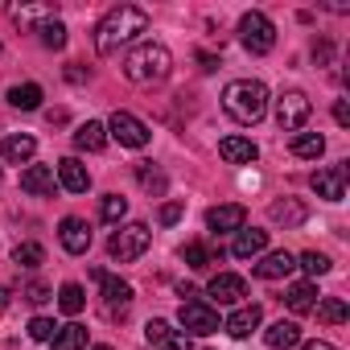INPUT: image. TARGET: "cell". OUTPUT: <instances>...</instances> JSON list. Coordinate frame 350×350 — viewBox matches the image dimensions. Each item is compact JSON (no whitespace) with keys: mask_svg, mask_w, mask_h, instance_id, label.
<instances>
[{"mask_svg":"<svg viewBox=\"0 0 350 350\" xmlns=\"http://www.w3.org/2000/svg\"><path fill=\"white\" fill-rule=\"evenodd\" d=\"M25 301L42 305V301H50V288H46V284H29V288H25Z\"/></svg>","mask_w":350,"mask_h":350,"instance_id":"cell-40","label":"cell"},{"mask_svg":"<svg viewBox=\"0 0 350 350\" xmlns=\"http://www.w3.org/2000/svg\"><path fill=\"white\" fill-rule=\"evenodd\" d=\"M239 42H243V50H252V54H272V46H276V25H272L264 13H243V17H239Z\"/></svg>","mask_w":350,"mask_h":350,"instance_id":"cell-5","label":"cell"},{"mask_svg":"<svg viewBox=\"0 0 350 350\" xmlns=\"http://www.w3.org/2000/svg\"><path fill=\"white\" fill-rule=\"evenodd\" d=\"M58 239H62V247H66L70 256H87V247H91V227L70 215V219L58 223Z\"/></svg>","mask_w":350,"mask_h":350,"instance_id":"cell-13","label":"cell"},{"mask_svg":"<svg viewBox=\"0 0 350 350\" xmlns=\"http://www.w3.org/2000/svg\"><path fill=\"white\" fill-rule=\"evenodd\" d=\"M264 247H268V231H256V227L247 231V227H243V231H235L231 256H235V260H256V256H260Z\"/></svg>","mask_w":350,"mask_h":350,"instance_id":"cell-18","label":"cell"},{"mask_svg":"<svg viewBox=\"0 0 350 350\" xmlns=\"http://www.w3.org/2000/svg\"><path fill=\"white\" fill-rule=\"evenodd\" d=\"M297 264H301V268H305L309 276H325V272H329V260H325L321 252H305V256H301Z\"/></svg>","mask_w":350,"mask_h":350,"instance_id":"cell-37","label":"cell"},{"mask_svg":"<svg viewBox=\"0 0 350 350\" xmlns=\"http://www.w3.org/2000/svg\"><path fill=\"white\" fill-rule=\"evenodd\" d=\"M54 334H58V325H54L50 317H33V321H29V338H33V342H50Z\"/></svg>","mask_w":350,"mask_h":350,"instance_id":"cell-38","label":"cell"},{"mask_svg":"<svg viewBox=\"0 0 350 350\" xmlns=\"http://www.w3.org/2000/svg\"><path fill=\"white\" fill-rule=\"evenodd\" d=\"M182 211H186L182 202H165V206H161V215H157V219H161V227H173V223L182 219Z\"/></svg>","mask_w":350,"mask_h":350,"instance_id":"cell-39","label":"cell"},{"mask_svg":"<svg viewBox=\"0 0 350 350\" xmlns=\"http://www.w3.org/2000/svg\"><path fill=\"white\" fill-rule=\"evenodd\" d=\"M5 305H9V288H0V313H5Z\"/></svg>","mask_w":350,"mask_h":350,"instance_id":"cell-43","label":"cell"},{"mask_svg":"<svg viewBox=\"0 0 350 350\" xmlns=\"http://www.w3.org/2000/svg\"><path fill=\"white\" fill-rule=\"evenodd\" d=\"M178 321H182V334H198V338H206V334L219 329V313L206 301H182Z\"/></svg>","mask_w":350,"mask_h":350,"instance_id":"cell-7","label":"cell"},{"mask_svg":"<svg viewBox=\"0 0 350 350\" xmlns=\"http://www.w3.org/2000/svg\"><path fill=\"white\" fill-rule=\"evenodd\" d=\"M284 305H288L293 313H313V305H317V288H313L309 280H301V284H293V288L284 293Z\"/></svg>","mask_w":350,"mask_h":350,"instance_id":"cell-25","label":"cell"},{"mask_svg":"<svg viewBox=\"0 0 350 350\" xmlns=\"http://www.w3.org/2000/svg\"><path fill=\"white\" fill-rule=\"evenodd\" d=\"M13 264H21V268H42V264H46V247H42V243H17Z\"/></svg>","mask_w":350,"mask_h":350,"instance_id":"cell-34","label":"cell"},{"mask_svg":"<svg viewBox=\"0 0 350 350\" xmlns=\"http://www.w3.org/2000/svg\"><path fill=\"white\" fill-rule=\"evenodd\" d=\"M136 182H140L144 190H152V194H165V186H169V182H165V173L152 169V161H140V165H136Z\"/></svg>","mask_w":350,"mask_h":350,"instance_id":"cell-33","label":"cell"},{"mask_svg":"<svg viewBox=\"0 0 350 350\" xmlns=\"http://www.w3.org/2000/svg\"><path fill=\"white\" fill-rule=\"evenodd\" d=\"M91 276L103 284V305H107V313H116V309L124 313V309L132 305V284H128V280H120V276H107L103 268H95Z\"/></svg>","mask_w":350,"mask_h":350,"instance_id":"cell-10","label":"cell"},{"mask_svg":"<svg viewBox=\"0 0 350 350\" xmlns=\"http://www.w3.org/2000/svg\"><path fill=\"white\" fill-rule=\"evenodd\" d=\"M334 120H338L342 128L350 124V107H346V99H338V103H334Z\"/></svg>","mask_w":350,"mask_h":350,"instance_id":"cell-41","label":"cell"},{"mask_svg":"<svg viewBox=\"0 0 350 350\" xmlns=\"http://www.w3.org/2000/svg\"><path fill=\"white\" fill-rule=\"evenodd\" d=\"M293 268H297V256H288V252H268V256L256 264V276H260V280H284Z\"/></svg>","mask_w":350,"mask_h":350,"instance_id":"cell-19","label":"cell"},{"mask_svg":"<svg viewBox=\"0 0 350 350\" xmlns=\"http://www.w3.org/2000/svg\"><path fill=\"white\" fill-rule=\"evenodd\" d=\"M268 219H272V223H284V227H297V223H305V206L284 198V202H272V206H268Z\"/></svg>","mask_w":350,"mask_h":350,"instance_id":"cell-30","label":"cell"},{"mask_svg":"<svg viewBox=\"0 0 350 350\" xmlns=\"http://www.w3.org/2000/svg\"><path fill=\"white\" fill-rule=\"evenodd\" d=\"M223 111H227L235 124H243V128L260 124L264 111H268V87L256 83V79H235V83H227V91H223Z\"/></svg>","mask_w":350,"mask_h":350,"instance_id":"cell-2","label":"cell"},{"mask_svg":"<svg viewBox=\"0 0 350 350\" xmlns=\"http://www.w3.org/2000/svg\"><path fill=\"white\" fill-rule=\"evenodd\" d=\"M144 338H148L157 350H194V346H190V334L173 329L169 321H148V325H144Z\"/></svg>","mask_w":350,"mask_h":350,"instance_id":"cell-12","label":"cell"},{"mask_svg":"<svg viewBox=\"0 0 350 350\" xmlns=\"http://www.w3.org/2000/svg\"><path fill=\"white\" fill-rule=\"evenodd\" d=\"M140 33H148V13L136 5H116L99 25H95V50L99 54H116L120 46L136 42Z\"/></svg>","mask_w":350,"mask_h":350,"instance_id":"cell-1","label":"cell"},{"mask_svg":"<svg viewBox=\"0 0 350 350\" xmlns=\"http://www.w3.org/2000/svg\"><path fill=\"white\" fill-rule=\"evenodd\" d=\"M169 70H173V54L161 42H144L124 58V75L132 83H161V79H169Z\"/></svg>","mask_w":350,"mask_h":350,"instance_id":"cell-3","label":"cell"},{"mask_svg":"<svg viewBox=\"0 0 350 350\" xmlns=\"http://www.w3.org/2000/svg\"><path fill=\"white\" fill-rule=\"evenodd\" d=\"M54 350H87V325H79V321L58 325V334H54Z\"/></svg>","mask_w":350,"mask_h":350,"instance_id":"cell-27","label":"cell"},{"mask_svg":"<svg viewBox=\"0 0 350 350\" xmlns=\"http://www.w3.org/2000/svg\"><path fill=\"white\" fill-rule=\"evenodd\" d=\"M54 178H58V186H62V190H70V194H87V190H91V173H87V165H83L79 157L58 161Z\"/></svg>","mask_w":350,"mask_h":350,"instance_id":"cell-11","label":"cell"},{"mask_svg":"<svg viewBox=\"0 0 350 350\" xmlns=\"http://www.w3.org/2000/svg\"><path fill=\"white\" fill-rule=\"evenodd\" d=\"M103 128H107V136H116L124 148H144V144H148V128H144V120H136L132 111H116Z\"/></svg>","mask_w":350,"mask_h":350,"instance_id":"cell-8","label":"cell"},{"mask_svg":"<svg viewBox=\"0 0 350 350\" xmlns=\"http://www.w3.org/2000/svg\"><path fill=\"white\" fill-rule=\"evenodd\" d=\"M321 152H325V136H317V132H297V136H293V157L317 161Z\"/></svg>","mask_w":350,"mask_h":350,"instance_id":"cell-28","label":"cell"},{"mask_svg":"<svg viewBox=\"0 0 350 350\" xmlns=\"http://www.w3.org/2000/svg\"><path fill=\"white\" fill-rule=\"evenodd\" d=\"M9 103L21 107V111H38V107H42V87H38V83H21V87L9 91Z\"/></svg>","mask_w":350,"mask_h":350,"instance_id":"cell-29","label":"cell"},{"mask_svg":"<svg viewBox=\"0 0 350 350\" xmlns=\"http://www.w3.org/2000/svg\"><path fill=\"white\" fill-rule=\"evenodd\" d=\"M346 161L342 165H329V169H317L313 173V190H317V198H325V202H342L346 198Z\"/></svg>","mask_w":350,"mask_h":350,"instance_id":"cell-9","label":"cell"},{"mask_svg":"<svg viewBox=\"0 0 350 350\" xmlns=\"http://www.w3.org/2000/svg\"><path fill=\"white\" fill-rule=\"evenodd\" d=\"M182 260L194 268V272H206L219 256H215V247H206V243H186V252H182Z\"/></svg>","mask_w":350,"mask_h":350,"instance_id":"cell-31","label":"cell"},{"mask_svg":"<svg viewBox=\"0 0 350 350\" xmlns=\"http://www.w3.org/2000/svg\"><path fill=\"white\" fill-rule=\"evenodd\" d=\"M260 321H264V309H260V305H239V309L227 317V325H223V329H227L231 338H247Z\"/></svg>","mask_w":350,"mask_h":350,"instance_id":"cell-20","label":"cell"},{"mask_svg":"<svg viewBox=\"0 0 350 350\" xmlns=\"http://www.w3.org/2000/svg\"><path fill=\"white\" fill-rule=\"evenodd\" d=\"M99 215H103V223H120V219L128 215V198H120V194H107V198L99 202Z\"/></svg>","mask_w":350,"mask_h":350,"instance_id":"cell-36","label":"cell"},{"mask_svg":"<svg viewBox=\"0 0 350 350\" xmlns=\"http://www.w3.org/2000/svg\"><path fill=\"white\" fill-rule=\"evenodd\" d=\"M9 17H13L17 25H46V21L58 17V9H54V5H13Z\"/></svg>","mask_w":350,"mask_h":350,"instance_id":"cell-22","label":"cell"},{"mask_svg":"<svg viewBox=\"0 0 350 350\" xmlns=\"http://www.w3.org/2000/svg\"><path fill=\"white\" fill-rule=\"evenodd\" d=\"M313 313H317V321H325V325H342V321L350 317V309H346L342 297H317Z\"/></svg>","mask_w":350,"mask_h":350,"instance_id":"cell-26","label":"cell"},{"mask_svg":"<svg viewBox=\"0 0 350 350\" xmlns=\"http://www.w3.org/2000/svg\"><path fill=\"white\" fill-rule=\"evenodd\" d=\"M38 33H42V46H50V50H62L66 46V25L54 17V21H46V25H38Z\"/></svg>","mask_w":350,"mask_h":350,"instance_id":"cell-35","label":"cell"},{"mask_svg":"<svg viewBox=\"0 0 350 350\" xmlns=\"http://www.w3.org/2000/svg\"><path fill=\"white\" fill-rule=\"evenodd\" d=\"M243 223H247V211L239 206V202H227V206H211L206 211V227L211 231H243Z\"/></svg>","mask_w":350,"mask_h":350,"instance_id":"cell-16","label":"cell"},{"mask_svg":"<svg viewBox=\"0 0 350 350\" xmlns=\"http://www.w3.org/2000/svg\"><path fill=\"white\" fill-rule=\"evenodd\" d=\"M91 350H111V346H91Z\"/></svg>","mask_w":350,"mask_h":350,"instance_id":"cell-44","label":"cell"},{"mask_svg":"<svg viewBox=\"0 0 350 350\" xmlns=\"http://www.w3.org/2000/svg\"><path fill=\"white\" fill-rule=\"evenodd\" d=\"M21 190L25 194H38V198H50L58 190V178H54V165H29L21 173Z\"/></svg>","mask_w":350,"mask_h":350,"instance_id":"cell-15","label":"cell"},{"mask_svg":"<svg viewBox=\"0 0 350 350\" xmlns=\"http://www.w3.org/2000/svg\"><path fill=\"white\" fill-rule=\"evenodd\" d=\"M148 247H152V231H148L144 223H128V227H120V231L107 239V256H111V260H120V264L140 260Z\"/></svg>","mask_w":350,"mask_h":350,"instance_id":"cell-4","label":"cell"},{"mask_svg":"<svg viewBox=\"0 0 350 350\" xmlns=\"http://www.w3.org/2000/svg\"><path fill=\"white\" fill-rule=\"evenodd\" d=\"M219 157H223L227 165H252V161L260 157V148H256L247 136H223V140H219Z\"/></svg>","mask_w":350,"mask_h":350,"instance_id":"cell-17","label":"cell"},{"mask_svg":"<svg viewBox=\"0 0 350 350\" xmlns=\"http://www.w3.org/2000/svg\"><path fill=\"white\" fill-rule=\"evenodd\" d=\"M58 305H62V313H70V317H75V313H83V305H87L83 284H75V280H70V284H62V288H58Z\"/></svg>","mask_w":350,"mask_h":350,"instance_id":"cell-32","label":"cell"},{"mask_svg":"<svg viewBox=\"0 0 350 350\" xmlns=\"http://www.w3.org/2000/svg\"><path fill=\"white\" fill-rule=\"evenodd\" d=\"M264 342H268L272 350H288V346H297V342H301V325L280 317L276 325H268V329H264Z\"/></svg>","mask_w":350,"mask_h":350,"instance_id":"cell-21","label":"cell"},{"mask_svg":"<svg viewBox=\"0 0 350 350\" xmlns=\"http://www.w3.org/2000/svg\"><path fill=\"white\" fill-rule=\"evenodd\" d=\"M103 144H107V128H103L99 120H87V124L75 132V148H79V152H99Z\"/></svg>","mask_w":350,"mask_h":350,"instance_id":"cell-23","label":"cell"},{"mask_svg":"<svg viewBox=\"0 0 350 350\" xmlns=\"http://www.w3.org/2000/svg\"><path fill=\"white\" fill-rule=\"evenodd\" d=\"M301 350H338V346H329V342H305Z\"/></svg>","mask_w":350,"mask_h":350,"instance_id":"cell-42","label":"cell"},{"mask_svg":"<svg viewBox=\"0 0 350 350\" xmlns=\"http://www.w3.org/2000/svg\"><path fill=\"white\" fill-rule=\"evenodd\" d=\"M309 116H313V103H309L305 91H284V95L276 99V124H280L284 132H301V128L309 124Z\"/></svg>","mask_w":350,"mask_h":350,"instance_id":"cell-6","label":"cell"},{"mask_svg":"<svg viewBox=\"0 0 350 350\" xmlns=\"http://www.w3.org/2000/svg\"><path fill=\"white\" fill-rule=\"evenodd\" d=\"M219 305H239L243 297H247V280L243 276H235V272H219L215 280H211V288H206Z\"/></svg>","mask_w":350,"mask_h":350,"instance_id":"cell-14","label":"cell"},{"mask_svg":"<svg viewBox=\"0 0 350 350\" xmlns=\"http://www.w3.org/2000/svg\"><path fill=\"white\" fill-rule=\"evenodd\" d=\"M33 152H38V140H33V136H25V132H17V136H9V140H5V161H13V165L33 161Z\"/></svg>","mask_w":350,"mask_h":350,"instance_id":"cell-24","label":"cell"}]
</instances>
